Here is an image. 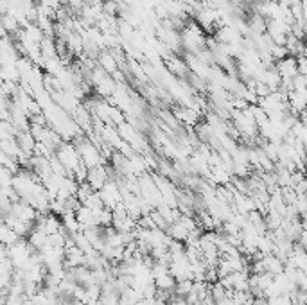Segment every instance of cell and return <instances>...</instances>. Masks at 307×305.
<instances>
[{"instance_id": "6da1fadb", "label": "cell", "mask_w": 307, "mask_h": 305, "mask_svg": "<svg viewBox=\"0 0 307 305\" xmlns=\"http://www.w3.org/2000/svg\"><path fill=\"white\" fill-rule=\"evenodd\" d=\"M97 192H99V196H101L102 203H104V206H106V208H110V210L122 201L120 188H119V185H117V181H113V180L106 181L104 187H102L101 190H97Z\"/></svg>"}, {"instance_id": "7a4b0ae2", "label": "cell", "mask_w": 307, "mask_h": 305, "mask_svg": "<svg viewBox=\"0 0 307 305\" xmlns=\"http://www.w3.org/2000/svg\"><path fill=\"white\" fill-rule=\"evenodd\" d=\"M110 180V174H108V167L104 165H97L88 169V174H86V183L92 187V190H101L104 187V183Z\"/></svg>"}, {"instance_id": "3957f363", "label": "cell", "mask_w": 307, "mask_h": 305, "mask_svg": "<svg viewBox=\"0 0 307 305\" xmlns=\"http://www.w3.org/2000/svg\"><path fill=\"white\" fill-rule=\"evenodd\" d=\"M275 70H277V74L280 75L282 81H291V79L298 74L297 72V60H295V56H286L284 60L275 61Z\"/></svg>"}, {"instance_id": "277c9868", "label": "cell", "mask_w": 307, "mask_h": 305, "mask_svg": "<svg viewBox=\"0 0 307 305\" xmlns=\"http://www.w3.org/2000/svg\"><path fill=\"white\" fill-rule=\"evenodd\" d=\"M74 216H76V221L79 223V226H81V230L97 226V212L86 208L85 205H79L78 208H76Z\"/></svg>"}, {"instance_id": "5b68a950", "label": "cell", "mask_w": 307, "mask_h": 305, "mask_svg": "<svg viewBox=\"0 0 307 305\" xmlns=\"http://www.w3.org/2000/svg\"><path fill=\"white\" fill-rule=\"evenodd\" d=\"M65 268H81L85 266V253L78 248V246H70L65 248V259H63Z\"/></svg>"}, {"instance_id": "8992f818", "label": "cell", "mask_w": 307, "mask_h": 305, "mask_svg": "<svg viewBox=\"0 0 307 305\" xmlns=\"http://www.w3.org/2000/svg\"><path fill=\"white\" fill-rule=\"evenodd\" d=\"M97 63H99V67L108 75H112L115 70H119V65H117L115 58L112 56V52H110L108 49H102L101 52L97 54Z\"/></svg>"}, {"instance_id": "52a82bcc", "label": "cell", "mask_w": 307, "mask_h": 305, "mask_svg": "<svg viewBox=\"0 0 307 305\" xmlns=\"http://www.w3.org/2000/svg\"><path fill=\"white\" fill-rule=\"evenodd\" d=\"M166 65H167V70H169L173 75H176V78H180V79H184L185 75L189 74L187 63H185L184 60H180V58H176V56H169V58H167Z\"/></svg>"}, {"instance_id": "ba28073f", "label": "cell", "mask_w": 307, "mask_h": 305, "mask_svg": "<svg viewBox=\"0 0 307 305\" xmlns=\"http://www.w3.org/2000/svg\"><path fill=\"white\" fill-rule=\"evenodd\" d=\"M262 264H264V271L269 275H279L284 271V262L279 259V257H275L273 253H269V255H264L262 257Z\"/></svg>"}, {"instance_id": "9c48e42d", "label": "cell", "mask_w": 307, "mask_h": 305, "mask_svg": "<svg viewBox=\"0 0 307 305\" xmlns=\"http://www.w3.org/2000/svg\"><path fill=\"white\" fill-rule=\"evenodd\" d=\"M248 29H250V36H259L266 32V18H262L261 14L251 13V18L248 22Z\"/></svg>"}, {"instance_id": "30bf717a", "label": "cell", "mask_w": 307, "mask_h": 305, "mask_svg": "<svg viewBox=\"0 0 307 305\" xmlns=\"http://www.w3.org/2000/svg\"><path fill=\"white\" fill-rule=\"evenodd\" d=\"M153 282H155V285H156V289H158V291H173L174 284H176V280H174L171 273L162 275V277L155 278Z\"/></svg>"}, {"instance_id": "8fae6325", "label": "cell", "mask_w": 307, "mask_h": 305, "mask_svg": "<svg viewBox=\"0 0 307 305\" xmlns=\"http://www.w3.org/2000/svg\"><path fill=\"white\" fill-rule=\"evenodd\" d=\"M81 205H85L86 208L94 210V212H99L101 208H104V203H102L99 192H92V194H90L88 198H86L85 201L81 203Z\"/></svg>"}, {"instance_id": "7c38bea8", "label": "cell", "mask_w": 307, "mask_h": 305, "mask_svg": "<svg viewBox=\"0 0 307 305\" xmlns=\"http://www.w3.org/2000/svg\"><path fill=\"white\" fill-rule=\"evenodd\" d=\"M2 27H4V31H6V34H16V32L20 31V25H18V22L14 20L9 13L2 14Z\"/></svg>"}, {"instance_id": "4fadbf2b", "label": "cell", "mask_w": 307, "mask_h": 305, "mask_svg": "<svg viewBox=\"0 0 307 305\" xmlns=\"http://www.w3.org/2000/svg\"><path fill=\"white\" fill-rule=\"evenodd\" d=\"M97 226H101V228L112 226V210L106 208V206L97 212Z\"/></svg>"}, {"instance_id": "5bb4252c", "label": "cell", "mask_w": 307, "mask_h": 305, "mask_svg": "<svg viewBox=\"0 0 307 305\" xmlns=\"http://www.w3.org/2000/svg\"><path fill=\"white\" fill-rule=\"evenodd\" d=\"M13 176H14L13 170H9L7 167L0 165V188L9 187V185L13 183Z\"/></svg>"}, {"instance_id": "9a60e30c", "label": "cell", "mask_w": 307, "mask_h": 305, "mask_svg": "<svg viewBox=\"0 0 307 305\" xmlns=\"http://www.w3.org/2000/svg\"><path fill=\"white\" fill-rule=\"evenodd\" d=\"M266 300H268V305H293L290 295H277V296H272V298H266Z\"/></svg>"}, {"instance_id": "2e32d148", "label": "cell", "mask_w": 307, "mask_h": 305, "mask_svg": "<svg viewBox=\"0 0 307 305\" xmlns=\"http://www.w3.org/2000/svg\"><path fill=\"white\" fill-rule=\"evenodd\" d=\"M254 92H255V96H257V97H266L268 93H272V92H269V88L262 81H255Z\"/></svg>"}, {"instance_id": "e0dca14e", "label": "cell", "mask_w": 307, "mask_h": 305, "mask_svg": "<svg viewBox=\"0 0 307 305\" xmlns=\"http://www.w3.org/2000/svg\"><path fill=\"white\" fill-rule=\"evenodd\" d=\"M243 2H246V4H254L255 0H243Z\"/></svg>"}]
</instances>
